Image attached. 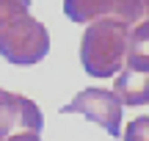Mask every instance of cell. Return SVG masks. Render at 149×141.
<instances>
[{"label": "cell", "instance_id": "obj_1", "mask_svg": "<svg viewBox=\"0 0 149 141\" xmlns=\"http://www.w3.org/2000/svg\"><path fill=\"white\" fill-rule=\"evenodd\" d=\"M50 53V33L31 17V0H0V55L14 66H33Z\"/></svg>", "mask_w": 149, "mask_h": 141}, {"label": "cell", "instance_id": "obj_2", "mask_svg": "<svg viewBox=\"0 0 149 141\" xmlns=\"http://www.w3.org/2000/svg\"><path fill=\"white\" fill-rule=\"evenodd\" d=\"M133 28L116 17L91 20L80 42V64L91 77H111L127 64V44Z\"/></svg>", "mask_w": 149, "mask_h": 141}, {"label": "cell", "instance_id": "obj_3", "mask_svg": "<svg viewBox=\"0 0 149 141\" xmlns=\"http://www.w3.org/2000/svg\"><path fill=\"white\" fill-rule=\"evenodd\" d=\"M61 114H83L94 125L105 127L108 136H122V100L108 89L88 86L83 91H77L61 108Z\"/></svg>", "mask_w": 149, "mask_h": 141}, {"label": "cell", "instance_id": "obj_4", "mask_svg": "<svg viewBox=\"0 0 149 141\" xmlns=\"http://www.w3.org/2000/svg\"><path fill=\"white\" fill-rule=\"evenodd\" d=\"M64 14L77 25H88L100 17H116L135 28L149 20V0H64Z\"/></svg>", "mask_w": 149, "mask_h": 141}, {"label": "cell", "instance_id": "obj_5", "mask_svg": "<svg viewBox=\"0 0 149 141\" xmlns=\"http://www.w3.org/2000/svg\"><path fill=\"white\" fill-rule=\"evenodd\" d=\"M42 125H44V116L31 97L0 89V141H6L14 133H25V130L39 133Z\"/></svg>", "mask_w": 149, "mask_h": 141}, {"label": "cell", "instance_id": "obj_6", "mask_svg": "<svg viewBox=\"0 0 149 141\" xmlns=\"http://www.w3.org/2000/svg\"><path fill=\"white\" fill-rule=\"evenodd\" d=\"M113 94L122 105H146L149 103V69L124 66L113 83Z\"/></svg>", "mask_w": 149, "mask_h": 141}, {"label": "cell", "instance_id": "obj_7", "mask_svg": "<svg viewBox=\"0 0 149 141\" xmlns=\"http://www.w3.org/2000/svg\"><path fill=\"white\" fill-rule=\"evenodd\" d=\"M135 69H149V20L135 25L130 31V44H127V64Z\"/></svg>", "mask_w": 149, "mask_h": 141}, {"label": "cell", "instance_id": "obj_8", "mask_svg": "<svg viewBox=\"0 0 149 141\" xmlns=\"http://www.w3.org/2000/svg\"><path fill=\"white\" fill-rule=\"evenodd\" d=\"M124 141H149V116H138L127 125V130L122 133Z\"/></svg>", "mask_w": 149, "mask_h": 141}, {"label": "cell", "instance_id": "obj_9", "mask_svg": "<svg viewBox=\"0 0 149 141\" xmlns=\"http://www.w3.org/2000/svg\"><path fill=\"white\" fill-rule=\"evenodd\" d=\"M6 141H42L36 130H25V133H14V136H8Z\"/></svg>", "mask_w": 149, "mask_h": 141}]
</instances>
